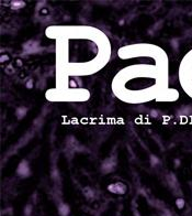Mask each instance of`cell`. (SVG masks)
Listing matches in <instances>:
<instances>
[{
  "label": "cell",
  "instance_id": "6da1fadb",
  "mask_svg": "<svg viewBox=\"0 0 192 216\" xmlns=\"http://www.w3.org/2000/svg\"><path fill=\"white\" fill-rule=\"evenodd\" d=\"M168 63L156 66L143 75L136 65L126 66L115 75L112 87L120 99L131 104L153 100L168 84Z\"/></svg>",
  "mask_w": 192,
  "mask_h": 216
},
{
  "label": "cell",
  "instance_id": "7a4b0ae2",
  "mask_svg": "<svg viewBox=\"0 0 192 216\" xmlns=\"http://www.w3.org/2000/svg\"><path fill=\"white\" fill-rule=\"evenodd\" d=\"M181 87L192 98V50L186 54L179 67Z\"/></svg>",
  "mask_w": 192,
  "mask_h": 216
},
{
  "label": "cell",
  "instance_id": "3957f363",
  "mask_svg": "<svg viewBox=\"0 0 192 216\" xmlns=\"http://www.w3.org/2000/svg\"><path fill=\"white\" fill-rule=\"evenodd\" d=\"M107 190L111 194H114V195H125L127 192H128V186H127L126 183H124L123 181H115L112 182L110 184H108Z\"/></svg>",
  "mask_w": 192,
  "mask_h": 216
},
{
  "label": "cell",
  "instance_id": "277c9868",
  "mask_svg": "<svg viewBox=\"0 0 192 216\" xmlns=\"http://www.w3.org/2000/svg\"><path fill=\"white\" fill-rule=\"evenodd\" d=\"M10 7H11V9H13V10H20V9H22V8L25 7V2H24V1H21V0L11 1Z\"/></svg>",
  "mask_w": 192,
  "mask_h": 216
},
{
  "label": "cell",
  "instance_id": "5b68a950",
  "mask_svg": "<svg viewBox=\"0 0 192 216\" xmlns=\"http://www.w3.org/2000/svg\"><path fill=\"white\" fill-rule=\"evenodd\" d=\"M58 212H59L61 216H67L69 214V206L65 204L61 205L59 208H58Z\"/></svg>",
  "mask_w": 192,
  "mask_h": 216
},
{
  "label": "cell",
  "instance_id": "8992f818",
  "mask_svg": "<svg viewBox=\"0 0 192 216\" xmlns=\"http://www.w3.org/2000/svg\"><path fill=\"white\" fill-rule=\"evenodd\" d=\"M176 206L178 209H183L184 206H186V201H184V198H182V197H178V198H176Z\"/></svg>",
  "mask_w": 192,
  "mask_h": 216
},
{
  "label": "cell",
  "instance_id": "52a82bcc",
  "mask_svg": "<svg viewBox=\"0 0 192 216\" xmlns=\"http://www.w3.org/2000/svg\"><path fill=\"white\" fill-rule=\"evenodd\" d=\"M10 61V56H9V54H1V56H0V62L4 64V62H9Z\"/></svg>",
  "mask_w": 192,
  "mask_h": 216
},
{
  "label": "cell",
  "instance_id": "ba28073f",
  "mask_svg": "<svg viewBox=\"0 0 192 216\" xmlns=\"http://www.w3.org/2000/svg\"><path fill=\"white\" fill-rule=\"evenodd\" d=\"M25 86H27V88H33V86H34V83H33V80H29V81L27 82V84H25Z\"/></svg>",
  "mask_w": 192,
  "mask_h": 216
}]
</instances>
